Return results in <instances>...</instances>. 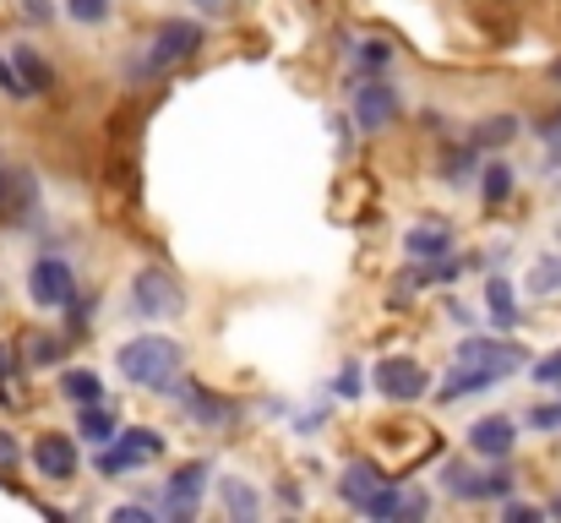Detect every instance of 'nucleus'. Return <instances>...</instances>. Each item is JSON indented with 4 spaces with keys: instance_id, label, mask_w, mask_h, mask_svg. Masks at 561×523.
I'll return each instance as SVG.
<instances>
[{
    "instance_id": "nucleus-12",
    "label": "nucleus",
    "mask_w": 561,
    "mask_h": 523,
    "mask_svg": "<svg viewBox=\"0 0 561 523\" xmlns=\"http://www.w3.org/2000/svg\"><path fill=\"white\" fill-rule=\"evenodd\" d=\"M202 491H207V464H186V469L170 480V491H164V508L186 519L191 508L202 502Z\"/></svg>"
},
{
    "instance_id": "nucleus-27",
    "label": "nucleus",
    "mask_w": 561,
    "mask_h": 523,
    "mask_svg": "<svg viewBox=\"0 0 561 523\" xmlns=\"http://www.w3.org/2000/svg\"><path fill=\"white\" fill-rule=\"evenodd\" d=\"M33 365H55L60 360V339H33Z\"/></svg>"
},
{
    "instance_id": "nucleus-17",
    "label": "nucleus",
    "mask_w": 561,
    "mask_h": 523,
    "mask_svg": "<svg viewBox=\"0 0 561 523\" xmlns=\"http://www.w3.org/2000/svg\"><path fill=\"white\" fill-rule=\"evenodd\" d=\"M186 409H191V420H202V425H229V420H234V409H229L224 398H213L207 387H196V398H191Z\"/></svg>"
},
{
    "instance_id": "nucleus-26",
    "label": "nucleus",
    "mask_w": 561,
    "mask_h": 523,
    "mask_svg": "<svg viewBox=\"0 0 561 523\" xmlns=\"http://www.w3.org/2000/svg\"><path fill=\"white\" fill-rule=\"evenodd\" d=\"M540 137H546V154H551V164H557V159H561V110H557V115H546V132H540Z\"/></svg>"
},
{
    "instance_id": "nucleus-13",
    "label": "nucleus",
    "mask_w": 561,
    "mask_h": 523,
    "mask_svg": "<svg viewBox=\"0 0 561 523\" xmlns=\"http://www.w3.org/2000/svg\"><path fill=\"white\" fill-rule=\"evenodd\" d=\"M11 71H16L22 93H49V82H55V71L44 66V55H38L33 44H16V49H11Z\"/></svg>"
},
{
    "instance_id": "nucleus-30",
    "label": "nucleus",
    "mask_w": 561,
    "mask_h": 523,
    "mask_svg": "<svg viewBox=\"0 0 561 523\" xmlns=\"http://www.w3.org/2000/svg\"><path fill=\"white\" fill-rule=\"evenodd\" d=\"M535 382H546V387L561 382V354H551V360H540V365H535Z\"/></svg>"
},
{
    "instance_id": "nucleus-21",
    "label": "nucleus",
    "mask_w": 561,
    "mask_h": 523,
    "mask_svg": "<svg viewBox=\"0 0 561 523\" xmlns=\"http://www.w3.org/2000/svg\"><path fill=\"white\" fill-rule=\"evenodd\" d=\"M360 513H366V519H403V497H398L392 486H376L371 497L360 502Z\"/></svg>"
},
{
    "instance_id": "nucleus-19",
    "label": "nucleus",
    "mask_w": 561,
    "mask_h": 523,
    "mask_svg": "<svg viewBox=\"0 0 561 523\" xmlns=\"http://www.w3.org/2000/svg\"><path fill=\"white\" fill-rule=\"evenodd\" d=\"M60 393H66L71 403H99L104 382H99L93 371H66V376H60Z\"/></svg>"
},
{
    "instance_id": "nucleus-5",
    "label": "nucleus",
    "mask_w": 561,
    "mask_h": 523,
    "mask_svg": "<svg viewBox=\"0 0 561 523\" xmlns=\"http://www.w3.org/2000/svg\"><path fill=\"white\" fill-rule=\"evenodd\" d=\"M164 453V436L159 431H148V425H137V431H126L115 447H104L99 453V475H126V469H137V464H148V458H159Z\"/></svg>"
},
{
    "instance_id": "nucleus-34",
    "label": "nucleus",
    "mask_w": 561,
    "mask_h": 523,
    "mask_svg": "<svg viewBox=\"0 0 561 523\" xmlns=\"http://www.w3.org/2000/svg\"><path fill=\"white\" fill-rule=\"evenodd\" d=\"M507 519H524V523H529V519H540V508H524V502H507Z\"/></svg>"
},
{
    "instance_id": "nucleus-33",
    "label": "nucleus",
    "mask_w": 561,
    "mask_h": 523,
    "mask_svg": "<svg viewBox=\"0 0 561 523\" xmlns=\"http://www.w3.org/2000/svg\"><path fill=\"white\" fill-rule=\"evenodd\" d=\"M0 88H5V93H16V99H22V82H16V71H11V66H5V60H0Z\"/></svg>"
},
{
    "instance_id": "nucleus-25",
    "label": "nucleus",
    "mask_w": 561,
    "mask_h": 523,
    "mask_svg": "<svg viewBox=\"0 0 561 523\" xmlns=\"http://www.w3.org/2000/svg\"><path fill=\"white\" fill-rule=\"evenodd\" d=\"M66 11H71V22H104L110 0H66Z\"/></svg>"
},
{
    "instance_id": "nucleus-22",
    "label": "nucleus",
    "mask_w": 561,
    "mask_h": 523,
    "mask_svg": "<svg viewBox=\"0 0 561 523\" xmlns=\"http://www.w3.org/2000/svg\"><path fill=\"white\" fill-rule=\"evenodd\" d=\"M480 196L485 202H502V196H513V164H491V170H480Z\"/></svg>"
},
{
    "instance_id": "nucleus-8",
    "label": "nucleus",
    "mask_w": 561,
    "mask_h": 523,
    "mask_svg": "<svg viewBox=\"0 0 561 523\" xmlns=\"http://www.w3.org/2000/svg\"><path fill=\"white\" fill-rule=\"evenodd\" d=\"M202 49V27L196 22H159V33H153V66L164 71V66H175V60H186Z\"/></svg>"
},
{
    "instance_id": "nucleus-9",
    "label": "nucleus",
    "mask_w": 561,
    "mask_h": 523,
    "mask_svg": "<svg viewBox=\"0 0 561 523\" xmlns=\"http://www.w3.org/2000/svg\"><path fill=\"white\" fill-rule=\"evenodd\" d=\"M33 464H38V475H49V480H71L82 458H77V442H71V436L49 431V436L33 442Z\"/></svg>"
},
{
    "instance_id": "nucleus-28",
    "label": "nucleus",
    "mask_w": 561,
    "mask_h": 523,
    "mask_svg": "<svg viewBox=\"0 0 561 523\" xmlns=\"http://www.w3.org/2000/svg\"><path fill=\"white\" fill-rule=\"evenodd\" d=\"M529 425H535V431H557V425H561V409H557V403H540V409L529 414Z\"/></svg>"
},
{
    "instance_id": "nucleus-37",
    "label": "nucleus",
    "mask_w": 561,
    "mask_h": 523,
    "mask_svg": "<svg viewBox=\"0 0 561 523\" xmlns=\"http://www.w3.org/2000/svg\"><path fill=\"white\" fill-rule=\"evenodd\" d=\"M551 82H557V88H561V60H551Z\"/></svg>"
},
{
    "instance_id": "nucleus-16",
    "label": "nucleus",
    "mask_w": 561,
    "mask_h": 523,
    "mask_svg": "<svg viewBox=\"0 0 561 523\" xmlns=\"http://www.w3.org/2000/svg\"><path fill=\"white\" fill-rule=\"evenodd\" d=\"M115 409H99V403H82V420H77V436H88V442H110L115 436Z\"/></svg>"
},
{
    "instance_id": "nucleus-3",
    "label": "nucleus",
    "mask_w": 561,
    "mask_h": 523,
    "mask_svg": "<svg viewBox=\"0 0 561 523\" xmlns=\"http://www.w3.org/2000/svg\"><path fill=\"white\" fill-rule=\"evenodd\" d=\"M371 387L381 393V398H392V403H414V398L431 387V376H425V365H420V360L387 354V360H376L371 365Z\"/></svg>"
},
{
    "instance_id": "nucleus-18",
    "label": "nucleus",
    "mask_w": 561,
    "mask_h": 523,
    "mask_svg": "<svg viewBox=\"0 0 561 523\" xmlns=\"http://www.w3.org/2000/svg\"><path fill=\"white\" fill-rule=\"evenodd\" d=\"M485 300H491V322H496V328H513V322H518V306H513V284H507V278H491Z\"/></svg>"
},
{
    "instance_id": "nucleus-6",
    "label": "nucleus",
    "mask_w": 561,
    "mask_h": 523,
    "mask_svg": "<svg viewBox=\"0 0 561 523\" xmlns=\"http://www.w3.org/2000/svg\"><path fill=\"white\" fill-rule=\"evenodd\" d=\"M27 295H33V306H71V295H77L71 262H60V257H38V262L27 268Z\"/></svg>"
},
{
    "instance_id": "nucleus-10",
    "label": "nucleus",
    "mask_w": 561,
    "mask_h": 523,
    "mask_svg": "<svg viewBox=\"0 0 561 523\" xmlns=\"http://www.w3.org/2000/svg\"><path fill=\"white\" fill-rule=\"evenodd\" d=\"M513 442H518V425H513L507 414H485V420L469 425V447H474L480 458H507Z\"/></svg>"
},
{
    "instance_id": "nucleus-14",
    "label": "nucleus",
    "mask_w": 561,
    "mask_h": 523,
    "mask_svg": "<svg viewBox=\"0 0 561 523\" xmlns=\"http://www.w3.org/2000/svg\"><path fill=\"white\" fill-rule=\"evenodd\" d=\"M403 251H409L414 262H442V257L453 251V229H447V224H420V229H409Z\"/></svg>"
},
{
    "instance_id": "nucleus-32",
    "label": "nucleus",
    "mask_w": 561,
    "mask_h": 523,
    "mask_svg": "<svg viewBox=\"0 0 561 523\" xmlns=\"http://www.w3.org/2000/svg\"><path fill=\"white\" fill-rule=\"evenodd\" d=\"M355 387H360V371H355V365H350V371H344V376H339V393H344V398H355Z\"/></svg>"
},
{
    "instance_id": "nucleus-4",
    "label": "nucleus",
    "mask_w": 561,
    "mask_h": 523,
    "mask_svg": "<svg viewBox=\"0 0 561 523\" xmlns=\"http://www.w3.org/2000/svg\"><path fill=\"white\" fill-rule=\"evenodd\" d=\"M442 480H447V491L453 497H463V502H491V497H507L513 491V469H474V464H463V458H453L447 469H442Z\"/></svg>"
},
{
    "instance_id": "nucleus-1",
    "label": "nucleus",
    "mask_w": 561,
    "mask_h": 523,
    "mask_svg": "<svg viewBox=\"0 0 561 523\" xmlns=\"http://www.w3.org/2000/svg\"><path fill=\"white\" fill-rule=\"evenodd\" d=\"M121 371L137 387L175 398V387H181V344H170V339H131L121 349Z\"/></svg>"
},
{
    "instance_id": "nucleus-7",
    "label": "nucleus",
    "mask_w": 561,
    "mask_h": 523,
    "mask_svg": "<svg viewBox=\"0 0 561 523\" xmlns=\"http://www.w3.org/2000/svg\"><path fill=\"white\" fill-rule=\"evenodd\" d=\"M398 110H403V99H398L392 82H366L360 99H355V121H360V132H387V126L398 121Z\"/></svg>"
},
{
    "instance_id": "nucleus-38",
    "label": "nucleus",
    "mask_w": 561,
    "mask_h": 523,
    "mask_svg": "<svg viewBox=\"0 0 561 523\" xmlns=\"http://www.w3.org/2000/svg\"><path fill=\"white\" fill-rule=\"evenodd\" d=\"M202 5H218V0H202Z\"/></svg>"
},
{
    "instance_id": "nucleus-29",
    "label": "nucleus",
    "mask_w": 561,
    "mask_h": 523,
    "mask_svg": "<svg viewBox=\"0 0 561 523\" xmlns=\"http://www.w3.org/2000/svg\"><path fill=\"white\" fill-rule=\"evenodd\" d=\"M469 170H474V154H469V148H463V154H447V180H453V185H458Z\"/></svg>"
},
{
    "instance_id": "nucleus-36",
    "label": "nucleus",
    "mask_w": 561,
    "mask_h": 523,
    "mask_svg": "<svg viewBox=\"0 0 561 523\" xmlns=\"http://www.w3.org/2000/svg\"><path fill=\"white\" fill-rule=\"evenodd\" d=\"M5 376H11V354H5V344H0V387H5Z\"/></svg>"
},
{
    "instance_id": "nucleus-35",
    "label": "nucleus",
    "mask_w": 561,
    "mask_h": 523,
    "mask_svg": "<svg viewBox=\"0 0 561 523\" xmlns=\"http://www.w3.org/2000/svg\"><path fill=\"white\" fill-rule=\"evenodd\" d=\"M0 464H16V442H11L5 431H0Z\"/></svg>"
},
{
    "instance_id": "nucleus-31",
    "label": "nucleus",
    "mask_w": 561,
    "mask_h": 523,
    "mask_svg": "<svg viewBox=\"0 0 561 523\" xmlns=\"http://www.w3.org/2000/svg\"><path fill=\"white\" fill-rule=\"evenodd\" d=\"M387 55H392V49H387L381 38H376V44H366V49H360V60H366V66H387Z\"/></svg>"
},
{
    "instance_id": "nucleus-20",
    "label": "nucleus",
    "mask_w": 561,
    "mask_h": 523,
    "mask_svg": "<svg viewBox=\"0 0 561 523\" xmlns=\"http://www.w3.org/2000/svg\"><path fill=\"white\" fill-rule=\"evenodd\" d=\"M513 137H518V121H513V115H491V121H480L474 148H502V143H513Z\"/></svg>"
},
{
    "instance_id": "nucleus-24",
    "label": "nucleus",
    "mask_w": 561,
    "mask_h": 523,
    "mask_svg": "<svg viewBox=\"0 0 561 523\" xmlns=\"http://www.w3.org/2000/svg\"><path fill=\"white\" fill-rule=\"evenodd\" d=\"M224 502H229L234 519H251V513H256V497H251V486H240V480H224Z\"/></svg>"
},
{
    "instance_id": "nucleus-15",
    "label": "nucleus",
    "mask_w": 561,
    "mask_h": 523,
    "mask_svg": "<svg viewBox=\"0 0 561 523\" xmlns=\"http://www.w3.org/2000/svg\"><path fill=\"white\" fill-rule=\"evenodd\" d=\"M376 486H381V475H376L371 464H350V469H344V480H339V491H344V502H355V508H360V502L371 497Z\"/></svg>"
},
{
    "instance_id": "nucleus-23",
    "label": "nucleus",
    "mask_w": 561,
    "mask_h": 523,
    "mask_svg": "<svg viewBox=\"0 0 561 523\" xmlns=\"http://www.w3.org/2000/svg\"><path fill=\"white\" fill-rule=\"evenodd\" d=\"M529 289H535V295H557L561 289V257H546V262L529 273Z\"/></svg>"
},
{
    "instance_id": "nucleus-2",
    "label": "nucleus",
    "mask_w": 561,
    "mask_h": 523,
    "mask_svg": "<svg viewBox=\"0 0 561 523\" xmlns=\"http://www.w3.org/2000/svg\"><path fill=\"white\" fill-rule=\"evenodd\" d=\"M131 300H137V311L153 317V322L186 311V289H181L175 273H164V268H142V273L131 278Z\"/></svg>"
},
{
    "instance_id": "nucleus-11",
    "label": "nucleus",
    "mask_w": 561,
    "mask_h": 523,
    "mask_svg": "<svg viewBox=\"0 0 561 523\" xmlns=\"http://www.w3.org/2000/svg\"><path fill=\"white\" fill-rule=\"evenodd\" d=\"M502 382V371H491V365H458L447 382H442V403H458V398H474V393H485V387H496Z\"/></svg>"
}]
</instances>
